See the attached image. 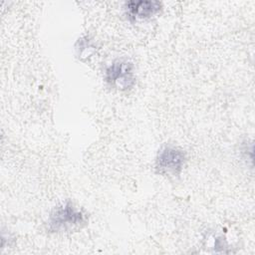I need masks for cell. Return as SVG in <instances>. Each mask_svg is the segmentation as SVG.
<instances>
[{
  "label": "cell",
  "instance_id": "6da1fadb",
  "mask_svg": "<svg viewBox=\"0 0 255 255\" xmlns=\"http://www.w3.org/2000/svg\"><path fill=\"white\" fill-rule=\"evenodd\" d=\"M87 222V215L70 200L56 206L50 214L49 230L66 231L79 227Z\"/></svg>",
  "mask_w": 255,
  "mask_h": 255
},
{
  "label": "cell",
  "instance_id": "7a4b0ae2",
  "mask_svg": "<svg viewBox=\"0 0 255 255\" xmlns=\"http://www.w3.org/2000/svg\"><path fill=\"white\" fill-rule=\"evenodd\" d=\"M105 80L110 87L125 91L131 88L135 82L132 63L126 59L114 61L105 72Z\"/></svg>",
  "mask_w": 255,
  "mask_h": 255
},
{
  "label": "cell",
  "instance_id": "3957f363",
  "mask_svg": "<svg viewBox=\"0 0 255 255\" xmlns=\"http://www.w3.org/2000/svg\"><path fill=\"white\" fill-rule=\"evenodd\" d=\"M186 161L185 152L173 145L162 146L155 158V168L158 173L179 175Z\"/></svg>",
  "mask_w": 255,
  "mask_h": 255
},
{
  "label": "cell",
  "instance_id": "277c9868",
  "mask_svg": "<svg viewBox=\"0 0 255 255\" xmlns=\"http://www.w3.org/2000/svg\"><path fill=\"white\" fill-rule=\"evenodd\" d=\"M125 9L130 20H145L151 18L160 11L161 3L149 0L128 1L125 4Z\"/></svg>",
  "mask_w": 255,
  "mask_h": 255
}]
</instances>
